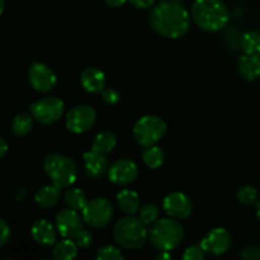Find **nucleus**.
<instances>
[{
	"instance_id": "f257e3e1",
	"label": "nucleus",
	"mask_w": 260,
	"mask_h": 260,
	"mask_svg": "<svg viewBox=\"0 0 260 260\" xmlns=\"http://www.w3.org/2000/svg\"><path fill=\"white\" fill-rule=\"evenodd\" d=\"M192 17L188 10L175 0H164L155 5L150 12L149 22L152 29L162 37H183L189 30Z\"/></svg>"
},
{
	"instance_id": "f03ea898",
	"label": "nucleus",
	"mask_w": 260,
	"mask_h": 260,
	"mask_svg": "<svg viewBox=\"0 0 260 260\" xmlns=\"http://www.w3.org/2000/svg\"><path fill=\"white\" fill-rule=\"evenodd\" d=\"M190 17L200 29L218 32L229 22V9L222 0H194Z\"/></svg>"
},
{
	"instance_id": "7ed1b4c3",
	"label": "nucleus",
	"mask_w": 260,
	"mask_h": 260,
	"mask_svg": "<svg viewBox=\"0 0 260 260\" xmlns=\"http://www.w3.org/2000/svg\"><path fill=\"white\" fill-rule=\"evenodd\" d=\"M113 238L121 248L126 250H137L142 248L149 239V230L140 217L127 215L116 222Z\"/></svg>"
},
{
	"instance_id": "20e7f679",
	"label": "nucleus",
	"mask_w": 260,
	"mask_h": 260,
	"mask_svg": "<svg viewBox=\"0 0 260 260\" xmlns=\"http://www.w3.org/2000/svg\"><path fill=\"white\" fill-rule=\"evenodd\" d=\"M184 239V229L177 218H161L149 229V240L159 251H170L180 245Z\"/></svg>"
},
{
	"instance_id": "39448f33",
	"label": "nucleus",
	"mask_w": 260,
	"mask_h": 260,
	"mask_svg": "<svg viewBox=\"0 0 260 260\" xmlns=\"http://www.w3.org/2000/svg\"><path fill=\"white\" fill-rule=\"evenodd\" d=\"M43 169L51 182L60 188L71 187L78 178V165L63 154L53 152L47 155L43 160Z\"/></svg>"
},
{
	"instance_id": "423d86ee",
	"label": "nucleus",
	"mask_w": 260,
	"mask_h": 260,
	"mask_svg": "<svg viewBox=\"0 0 260 260\" xmlns=\"http://www.w3.org/2000/svg\"><path fill=\"white\" fill-rule=\"evenodd\" d=\"M167 132V123L164 119L154 114H146L136 121L134 126V137L142 147L156 145Z\"/></svg>"
},
{
	"instance_id": "0eeeda50",
	"label": "nucleus",
	"mask_w": 260,
	"mask_h": 260,
	"mask_svg": "<svg viewBox=\"0 0 260 260\" xmlns=\"http://www.w3.org/2000/svg\"><path fill=\"white\" fill-rule=\"evenodd\" d=\"M84 222L91 229L106 228L113 218V205L107 198L98 197L89 201L83 211Z\"/></svg>"
},
{
	"instance_id": "6e6552de",
	"label": "nucleus",
	"mask_w": 260,
	"mask_h": 260,
	"mask_svg": "<svg viewBox=\"0 0 260 260\" xmlns=\"http://www.w3.org/2000/svg\"><path fill=\"white\" fill-rule=\"evenodd\" d=\"M65 104L57 96H45L30 104L33 118L42 124H52L62 117Z\"/></svg>"
},
{
	"instance_id": "1a4fd4ad",
	"label": "nucleus",
	"mask_w": 260,
	"mask_h": 260,
	"mask_svg": "<svg viewBox=\"0 0 260 260\" xmlns=\"http://www.w3.org/2000/svg\"><path fill=\"white\" fill-rule=\"evenodd\" d=\"M96 121L95 109L88 104H79L73 107L66 113V127L73 134H84L94 126Z\"/></svg>"
},
{
	"instance_id": "9d476101",
	"label": "nucleus",
	"mask_w": 260,
	"mask_h": 260,
	"mask_svg": "<svg viewBox=\"0 0 260 260\" xmlns=\"http://www.w3.org/2000/svg\"><path fill=\"white\" fill-rule=\"evenodd\" d=\"M200 245L207 255L220 256L230 250L233 245V236L226 229L215 228L203 236Z\"/></svg>"
},
{
	"instance_id": "9b49d317",
	"label": "nucleus",
	"mask_w": 260,
	"mask_h": 260,
	"mask_svg": "<svg viewBox=\"0 0 260 260\" xmlns=\"http://www.w3.org/2000/svg\"><path fill=\"white\" fill-rule=\"evenodd\" d=\"M28 80L36 91L48 93L57 84V76L50 66L40 61H33L28 70Z\"/></svg>"
},
{
	"instance_id": "f8f14e48",
	"label": "nucleus",
	"mask_w": 260,
	"mask_h": 260,
	"mask_svg": "<svg viewBox=\"0 0 260 260\" xmlns=\"http://www.w3.org/2000/svg\"><path fill=\"white\" fill-rule=\"evenodd\" d=\"M162 210L168 216L177 220L189 217L193 211V203L187 194L182 192H172L162 200Z\"/></svg>"
},
{
	"instance_id": "ddd939ff",
	"label": "nucleus",
	"mask_w": 260,
	"mask_h": 260,
	"mask_svg": "<svg viewBox=\"0 0 260 260\" xmlns=\"http://www.w3.org/2000/svg\"><path fill=\"white\" fill-rule=\"evenodd\" d=\"M139 177V167L129 159H119L114 161L108 169V178L113 184H131Z\"/></svg>"
},
{
	"instance_id": "4468645a",
	"label": "nucleus",
	"mask_w": 260,
	"mask_h": 260,
	"mask_svg": "<svg viewBox=\"0 0 260 260\" xmlns=\"http://www.w3.org/2000/svg\"><path fill=\"white\" fill-rule=\"evenodd\" d=\"M84 218L80 217L78 211L65 208L57 212L55 217V226L57 229V233L62 238L74 239V236L84 229L83 225Z\"/></svg>"
},
{
	"instance_id": "2eb2a0df",
	"label": "nucleus",
	"mask_w": 260,
	"mask_h": 260,
	"mask_svg": "<svg viewBox=\"0 0 260 260\" xmlns=\"http://www.w3.org/2000/svg\"><path fill=\"white\" fill-rule=\"evenodd\" d=\"M56 226H53L46 218H40L35 221L30 228V235L32 239L41 246H51L56 243Z\"/></svg>"
},
{
	"instance_id": "dca6fc26",
	"label": "nucleus",
	"mask_w": 260,
	"mask_h": 260,
	"mask_svg": "<svg viewBox=\"0 0 260 260\" xmlns=\"http://www.w3.org/2000/svg\"><path fill=\"white\" fill-rule=\"evenodd\" d=\"M80 84L88 93L99 94L107 85L106 74L98 68H86L80 74Z\"/></svg>"
},
{
	"instance_id": "f3484780",
	"label": "nucleus",
	"mask_w": 260,
	"mask_h": 260,
	"mask_svg": "<svg viewBox=\"0 0 260 260\" xmlns=\"http://www.w3.org/2000/svg\"><path fill=\"white\" fill-rule=\"evenodd\" d=\"M83 161L84 169L89 178H101L106 173H108L109 162L106 155H101L90 150L88 152H84Z\"/></svg>"
},
{
	"instance_id": "a211bd4d",
	"label": "nucleus",
	"mask_w": 260,
	"mask_h": 260,
	"mask_svg": "<svg viewBox=\"0 0 260 260\" xmlns=\"http://www.w3.org/2000/svg\"><path fill=\"white\" fill-rule=\"evenodd\" d=\"M239 73L244 79L253 81L260 76V55L244 53L238 62Z\"/></svg>"
},
{
	"instance_id": "6ab92c4d",
	"label": "nucleus",
	"mask_w": 260,
	"mask_h": 260,
	"mask_svg": "<svg viewBox=\"0 0 260 260\" xmlns=\"http://www.w3.org/2000/svg\"><path fill=\"white\" fill-rule=\"evenodd\" d=\"M117 206L126 215H136L141 208L140 196L135 190L122 189L117 194Z\"/></svg>"
},
{
	"instance_id": "aec40b11",
	"label": "nucleus",
	"mask_w": 260,
	"mask_h": 260,
	"mask_svg": "<svg viewBox=\"0 0 260 260\" xmlns=\"http://www.w3.org/2000/svg\"><path fill=\"white\" fill-rule=\"evenodd\" d=\"M61 197V188L57 187L52 183V184L43 185L42 188L37 190L35 196V201L41 208H52L53 206L57 205L58 200Z\"/></svg>"
},
{
	"instance_id": "412c9836",
	"label": "nucleus",
	"mask_w": 260,
	"mask_h": 260,
	"mask_svg": "<svg viewBox=\"0 0 260 260\" xmlns=\"http://www.w3.org/2000/svg\"><path fill=\"white\" fill-rule=\"evenodd\" d=\"M117 146V136L111 131L101 132L94 139L91 150L101 155H108L116 149Z\"/></svg>"
},
{
	"instance_id": "4be33fe9",
	"label": "nucleus",
	"mask_w": 260,
	"mask_h": 260,
	"mask_svg": "<svg viewBox=\"0 0 260 260\" xmlns=\"http://www.w3.org/2000/svg\"><path fill=\"white\" fill-rule=\"evenodd\" d=\"M78 249L73 239L63 238L62 240L55 243L52 250V256L57 260H73L78 256Z\"/></svg>"
},
{
	"instance_id": "5701e85b",
	"label": "nucleus",
	"mask_w": 260,
	"mask_h": 260,
	"mask_svg": "<svg viewBox=\"0 0 260 260\" xmlns=\"http://www.w3.org/2000/svg\"><path fill=\"white\" fill-rule=\"evenodd\" d=\"M63 201H65L66 206L69 208L78 211V212L79 211H83L89 202L86 194L80 188L73 187H69V189L66 190L65 194H63Z\"/></svg>"
},
{
	"instance_id": "b1692460",
	"label": "nucleus",
	"mask_w": 260,
	"mask_h": 260,
	"mask_svg": "<svg viewBox=\"0 0 260 260\" xmlns=\"http://www.w3.org/2000/svg\"><path fill=\"white\" fill-rule=\"evenodd\" d=\"M142 160L150 169H159L164 164L165 154L161 147L152 145V146L145 147L144 152H142Z\"/></svg>"
},
{
	"instance_id": "393cba45",
	"label": "nucleus",
	"mask_w": 260,
	"mask_h": 260,
	"mask_svg": "<svg viewBox=\"0 0 260 260\" xmlns=\"http://www.w3.org/2000/svg\"><path fill=\"white\" fill-rule=\"evenodd\" d=\"M33 116L30 117L27 113H19L13 118L12 121V132L17 137H24L32 131L33 127Z\"/></svg>"
},
{
	"instance_id": "a878e982",
	"label": "nucleus",
	"mask_w": 260,
	"mask_h": 260,
	"mask_svg": "<svg viewBox=\"0 0 260 260\" xmlns=\"http://www.w3.org/2000/svg\"><path fill=\"white\" fill-rule=\"evenodd\" d=\"M240 46L246 55H260V33L248 30L240 40Z\"/></svg>"
},
{
	"instance_id": "bb28decb",
	"label": "nucleus",
	"mask_w": 260,
	"mask_h": 260,
	"mask_svg": "<svg viewBox=\"0 0 260 260\" xmlns=\"http://www.w3.org/2000/svg\"><path fill=\"white\" fill-rule=\"evenodd\" d=\"M238 200L244 206H253L259 202V193L255 187L250 184L243 185L238 190Z\"/></svg>"
},
{
	"instance_id": "cd10ccee",
	"label": "nucleus",
	"mask_w": 260,
	"mask_h": 260,
	"mask_svg": "<svg viewBox=\"0 0 260 260\" xmlns=\"http://www.w3.org/2000/svg\"><path fill=\"white\" fill-rule=\"evenodd\" d=\"M159 207L155 205H151V203L142 206L139 211V217L141 218V221L145 225H152L154 222H156L159 220Z\"/></svg>"
},
{
	"instance_id": "c85d7f7f",
	"label": "nucleus",
	"mask_w": 260,
	"mask_h": 260,
	"mask_svg": "<svg viewBox=\"0 0 260 260\" xmlns=\"http://www.w3.org/2000/svg\"><path fill=\"white\" fill-rule=\"evenodd\" d=\"M95 258L98 260H121L123 259V254L121 253L119 248L107 244L96 250Z\"/></svg>"
},
{
	"instance_id": "c756f323",
	"label": "nucleus",
	"mask_w": 260,
	"mask_h": 260,
	"mask_svg": "<svg viewBox=\"0 0 260 260\" xmlns=\"http://www.w3.org/2000/svg\"><path fill=\"white\" fill-rule=\"evenodd\" d=\"M74 241L76 243V245L81 249H86L93 244V234L90 233L86 229H81L73 239Z\"/></svg>"
},
{
	"instance_id": "7c9ffc66",
	"label": "nucleus",
	"mask_w": 260,
	"mask_h": 260,
	"mask_svg": "<svg viewBox=\"0 0 260 260\" xmlns=\"http://www.w3.org/2000/svg\"><path fill=\"white\" fill-rule=\"evenodd\" d=\"M206 256V253L203 251L201 245H192L187 248L183 253L182 259L184 260H203Z\"/></svg>"
},
{
	"instance_id": "2f4dec72",
	"label": "nucleus",
	"mask_w": 260,
	"mask_h": 260,
	"mask_svg": "<svg viewBox=\"0 0 260 260\" xmlns=\"http://www.w3.org/2000/svg\"><path fill=\"white\" fill-rule=\"evenodd\" d=\"M101 94L103 101L106 102L107 104H109V106H114V104H117L121 101V94H119V91L116 90L114 88H112V86H106Z\"/></svg>"
},
{
	"instance_id": "473e14b6",
	"label": "nucleus",
	"mask_w": 260,
	"mask_h": 260,
	"mask_svg": "<svg viewBox=\"0 0 260 260\" xmlns=\"http://www.w3.org/2000/svg\"><path fill=\"white\" fill-rule=\"evenodd\" d=\"M240 256L245 260H260V245L250 244L241 250Z\"/></svg>"
},
{
	"instance_id": "72a5a7b5",
	"label": "nucleus",
	"mask_w": 260,
	"mask_h": 260,
	"mask_svg": "<svg viewBox=\"0 0 260 260\" xmlns=\"http://www.w3.org/2000/svg\"><path fill=\"white\" fill-rule=\"evenodd\" d=\"M10 236H12V230L5 220H0V245L4 246L5 244L9 243Z\"/></svg>"
},
{
	"instance_id": "f704fd0d",
	"label": "nucleus",
	"mask_w": 260,
	"mask_h": 260,
	"mask_svg": "<svg viewBox=\"0 0 260 260\" xmlns=\"http://www.w3.org/2000/svg\"><path fill=\"white\" fill-rule=\"evenodd\" d=\"M128 2L139 9H147V8L152 7L156 0H128Z\"/></svg>"
},
{
	"instance_id": "c9c22d12",
	"label": "nucleus",
	"mask_w": 260,
	"mask_h": 260,
	"mask_svg": "<svg viewBox=\"0 0 260 260\" xmlns=\"http://www.w3.org/2000/svg\"><path fill=\"white\" fill-rule=\"evenodd\" d=\"M8 150H9V145H8L7 140H5L4 137H2V139H0V156L4 157L5 155H7Z\"/></svg>"
},
{
	"instance_id": "e433bc0d",
	"label": "nucleus",
	"mask_w": 260,
	"mask_h": 260,
	"mask_svg": "<svg viewBox=\"0 0 260 260\" xmlns=\"http://www.w3.org/2000/svg\"><path fill=\"white\" fill-rule=\"evenodd\" d=\"M104 2H106V4L111 8H119L122 7V5H124V3H126L127 0H104Z\"/></svg>"
},
{
	"instance_id": "4c0bfd02",
	"label": "nucleus",
	"mask_w": 260,
	"mask_h": 260,
	"mask_svg": "<svg viewBox=\"0 0 260 260\" xmlns=\"http://www.w3.org/2000/svg\"><path fill=\"white\" fill-rule=\"evenodd\" d=\"M155 259L156 260H169V259H172V254H170V251H165V250L160 251V253L155 256Z\"/></svg>"
},
{
	"instance_id": "58836bf2",
	"label": "nucleus",
	"mask_w": 260,
	"mask_h": 260,
	"mask_svg": "<svg viewBox=\"0 0 260 260\" xmlns=\"http://www.w3.org/2000/svg\"><path fill=\"white\" fill-rule=\"evenodd\" d=\"M256 217H258V220L260 222V201L256 203Z\"/></svg>"
},
{
	"instance_id": "ea45409f",
	"label": "nucleus",
	"mask_w": 260,
	"mask_h": 260,
	"mask_svg": "<svg viewBox=\"0 0 260 260\" xmlns=\"http://www.w3.org/2000/svg\"><path fill=\"white\" fill-rule=\"evenodd\" d=\"M4 7H5L4 0H0V14H3V12H4Z\"/></svg>"
},
{
	"instance_id": "a19ab883",
	"label": "nucleus",
	"mask_w": 260,
	"mask_h": 260,
	"mask_svg": "<svg viewBox=\"0 0 260 260\" xmlns=\"http://www.w3.org/2000/svg\"><path fill=\"white\" fill-rule=\"evenodd\" d=\"M175 2H179L180 3V2H183V0H175Z\"/></svg>"
}]
</instances>
